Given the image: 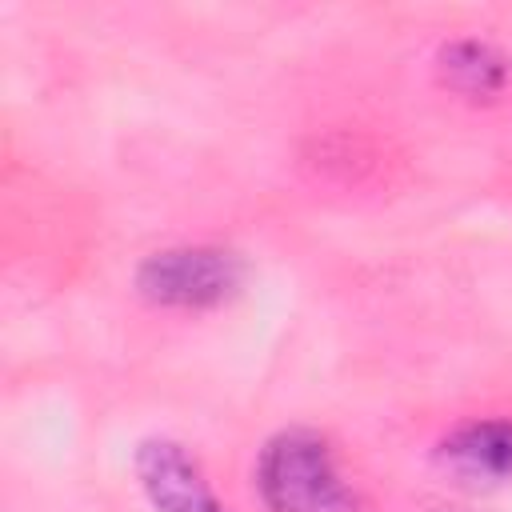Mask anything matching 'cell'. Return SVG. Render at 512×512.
Returning a JSON list of instances; mask_svg holds the SVG:
<instances>
[{
    "instance_id": "6da1fadb",
    "label": "cell",
    "mask_w": 512,
    "mask_h": 512,
    "mask_svg": "<svg viewBox=\"0 0 512 512\" xmlns=\"http://www.w3.org/2000/svg\"><path fill=\"white\" fill-rule=\"evenodd\" d=\"M252 488L268 512H364V496L340 468L332 440L304 424L280 428L260 444Z\"/></svg>"
},
{
    "instance_id": "7a4b0ae2",
    "label": "cell",
    "mask_w": 512,
    "mask_h": 512,
    "mask_svg": "<svg viewBox=\"0 0 512 512\" xmlns=\"http://www.w3.org/2000/svg\"><path fill=\"white\" fill-rule=\"evenodd\" d=\"M248 264L240 252L224 244H172L148 252L136 272L132 288L152 308L168 312H208L240 296Z\"/></svg>"
},
{
    "instance_id": "3957f363",
    "label": "cell",
    "mask_w": 512,
    "mask_h": 512,
    "mask_svg": "<svg viewBox=\"0 0 512 512\" xmlns=\"http://www.w3.org/2000/svg\"><path fill=\"white\" fill-rule=\"evenodd\" d=\"M132 476L152 512H232L216 496L200 456L176 436H144L132 452Z\"/></svg>"
},
{
    "instance_id": "277c9868",
    "label": "cell",
    "mask_w": 512,
    "mask_h": 512,
    "mask_svg": "<svg viewBox=\"0 0 512 512\" xmlns=\"http://www.w3.org/2000/svg\"><path fill=\"white\" fill-rule=\"evenodd\" d=\"M436 464L472 488L512 484V416H476L436 440Z\"/></svg>"
},
{
    "instance_id": "5b68a950",
    "label": "cell",
    "mask_w": 512,
    "mask_h": 512,
    "mask_svg": "<svg viewBox=\"0 0 512 512\" xmlns=\"http://www.w3.org/2000/svg\"><path fill=\"white\" fill-rule=\"evenodd\" d=\"M436 80L464 100H496L512 80L508 56L484 36H452L436 48Z\"/></svg>"
}]
</instances>
